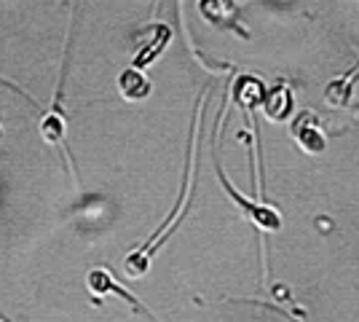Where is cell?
Wrapping results in <instances>:
<instances>
[{
	"mask_svg": "<svg viewBox=\"0 0 359 322\" xmlns=\"http://www.w3.org/2000/svg\"><path fill=\"white\" fill-rule=\"evenodd\" d=\"M292 135L306 154H322L327 148V135H325V129L314 113H300L292 123Z\"/></svg>",
	"mask_w": 359,
	"mask_h": 322,
	"instance_id": "1",
	"label": "cell"
},
{
	"mask_svg": "<svg viewBox=\"0 0 359 322\" xmlns=\"http://www.w3.org/2000/svg\"><path fill=\"white\" fill-rule=\"evenodd\" d=\"M41 135L43 140H48L51 145H57L62 154H67V145H65V137H67V121H65V110H62V92H57L54 102L48 107V113L41 121Z\"/></svg>",
	"mask_w": 359,
	"mask_h": 322,
	"instance_id": "2",
	"label": "cell"
},
{
	"mask_svg": "<svg viewBox=\"0 0 359 322\" xmlns=\"http://www.w3.org/2000/svg\"><path fill=\"white\" fill-rule=\"evenodd\" d=\"M223 188H228V194L233 196V199L239 201L241 204V210H247V215L252 217L255 223L260 226V229H269V231H276V229H282V215L276 213V210H271L269 204H255V201H250V199H244L239 191L233 188V185L228 183L223 177Z\"/></svg>",
	"mask_w": 359,
	"mask_h": 322,
	"instance_id": "3",
	"label": "cell"
},
{
	"mask_svg": "<svg viewBox=\"0 0 359 322\" xmlns=\"http://www.w3.org/2000/svg\"><path fill=\"white\" fill-rule=\"evenodd\" d=\"M86 282H89L91 293H97V295H107V293H113V295L123 298L126 304H132L137 311H145V307H142V304H140L129 290H123L118 282L110 276V271H105V269H91L89 276H86ZM145 314H148V311H145Z\"/></svg>",
	"mask_w": 359,
	"mask_h": 322,
	"instance_id": "4",
	"label": "cell"
},
{
	"mask_svg": "<svg viewBox=\"0 0 359 322\" xmlns=\"http://www.w3.org/2000/svg\"><path fill=\"white\" fill-rule=\"evenodd\" d=\"M260 105H263V110H266V116H269L271 121H285L287 116H290V110H292V94H290V89H287L285 83H276L263 97Z\"/></svg>",
	"mask_w": 359,
	"mask_h": 322,
	"instance_id": "5",
	"label": "cell"
},
{
	"mask_svg": "<svg viewBox=\"0 0 359 322\" xmlns=\"http://www.w3.org/2000/svg\"><path fill=\"white\" fill-rule=\"evenodd\" d=\"M118 89L126 100H145V97L150 94V81L142 76L140 70L129 67V70H123V73H121Z\"/></svg>",
	"mask_w": 359,
	"mask_h": 322,
	"instance_id": "6",
	"label": "cell"
},
{
	"mask_svg": "<svg viewBox=\"0 0 359 322\" xmlns=\"http://www.w3.org/2000/svg\"><path fill=\"white\" fill-rule=\"evenodd\" d=\"M233 97H236V100H239L244 107H255L257 102H263V97H266V89H263V83H260L257 78L244 76V78H239V81H236Z\"/></svg>",
	"mask_w": 359,
	"mask_h": 322,
	"instance_id": "7",
	"label": "cell"
},
{
	"mask_svg": "<svg viewBox=\"0 0 359 322\" xmlns=\"http://www.w3.org/2000/svg\"><path fill=\"white\" fill-rule=\"evenodd\" d=\"M169 35H172V32H169V27H164V25H161V27L156 30V38H153V43L142 48V51H140V57H135V70L145 67V65H150V62H153L156 57H158V54H161V51H164L166 41H169Z\"/></svg>",
	"mask_w": 359,
	"mask_h": 322,
	"instance_id": "8",
	"label": "cell"
},
{
	"mask_svg": "<svg viewBox=\"0 0 359 322\" xmlns=\"http://www.w3.org/2000/svg\"><path fill=\"white\" fill-rule=\"evenodd\" d=\"M0 140H3V126H0Z\"/></svg>",
	"mask_w": 359,
	"mask_h": 322,
	"instance_id": "9",
	"label": "cell"
}]
</instances>
